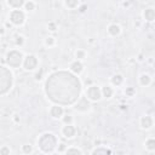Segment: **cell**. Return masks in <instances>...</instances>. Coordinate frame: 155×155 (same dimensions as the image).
<instances>
[{
	"label": "cell",
	"mask_w": 155,
	"mask_h": 155,
	"mask_svg": "<svg viewBox=\"0 0 155 155\" xmlns=\"http://www.w3.org/2000/svg\"><path fill=\"white\" fill-rule=\"evenodd\" d=\"M38 143H39V147L42 149V151L51 153V151H53L55 147L57 144V139L55 137V135H52V133H45L41 136V138L39 139Z\"/></svg>",
	"instance_id": "cell-1"
},
{
	"label": "cell",
	"mask_w": 155,
	"mask_h": 155,
	"mask_svg": "<svg viewBox=\"0 0 155 155\" xmlns=\"http://www.w3.org/2000/svg\"><path fill=\"white\" fill-rule=\"evenodd\" d=\"M22 60H23V56H22V53L19 51H10L6 56V61L9 63L10 67H14V68H17L21 65L22 63Z\"/></svg>",
	"instance_id": "cell-2"
},
{
	"label": "cell",
	"mask_w": 155,
	"mask_h": 155,
	"mask_svg": "<svg viewBox=\"0 0 155 155\" xmlns=\"http://www.w3.org/2000/svg\"><path fill=\"white\" fill-rule=\"evenodd\" d=\"M24 19H26L24 12H23V11H21V10H14L12 12H11V15H10V21L12 22L14 24H16V26L23 24Z\"/></svg>",
	"instance_id": "cell-3"
},
{
	"label": "cell",
	"mask_w": 155,
	"mask_h": 155,
	"mask_svg": "<svg viewBox=\"0 0 155 155\" xmlns=\"http://www.w3.org/2000/svg\"><path fill=\"white\" fill-rule=\"evenodd\" d=\"M86 95H87V97L90 98V99H92V101H99L101 97H102V92H101V90H99L97 86L88 87Z\"/></svg>",
	"instance_id": "cell-4"
},
{
	"label": "cell",
	"mask_w": 155,
	"mask_h": 155,
	"mask_svg": "<svg viewBox=\"0 0 155 155\" xmlns=\"http://www.w3.org/2000/svg\"><path fill=\"white\" fill-rule=\"evenodd\" d=\"M37 65H38V60H37L35 56H28V57H26V60H24V68L27 70L35 69Z\"/></svg>",
	"instance_id": "cell-5"
},
{
	"label": "cell",
	"mask_w": 155,
	"mask_h": 155,
	"mask_svg": "<svg viewBox=\"0 0 155 155\" xmlns=\"http://www.w3.org/2000/svg\"><path fill=\"white\" fill-rule=\"evenodd\" d=\"M90 108V103L86 98H81L80 101H78L76 105H75V109L79 110V112H86V110Z\"/></svg>",
	"instance_id": "cell-6"
},
{
	"label": "cell",
	"mask_w": 155,
	"mask_h": 155,
	"mask_svg": "<svg viewBox=\"0 0 155 155\" xmlns=\"http://www.w3.org/2000/svg\"><path fill=\"white\" fill-rule=\"evenodd\" d=\"M62 132H63V135L67 137V138H72V137H74V135H75V127L72 126L70 124H69V125H65V126L63 127Z\"/></svg>",
	"instance_id": "cell-7"
},
{
	"label": "cell",
	"mask_w": 155,
	"mask_h": 155,
	"mask_svg": "<svg viewBox=\"0 0 155 155\" xmlns=\"http://www.w3.org/2000/svg\"><path fill=\"white\" fill-rule=\"evenodd\" d=\"M141 126H142L143 128H146V130L150 128V127L153 126V119H151L150 116H148V115L143 116V118L141 119Z\"/></svg>",
	"instance_id": "cell-8"
},
{
	"label": "cell",
	"mask_w": 155,
	"mask_h": 155,
	"mask_svg": "<svg viewBox=\"0 0 155 155\" xmlns=\"http://www.w3.org/2000/svg\"><path fill=\"white\" fill-rule=\"evenodd\" d=\"M50 113H51V115H52L53 118L58 119V118H61V116L63 115V108H62V107H58V105H53V107L51 108V110H50Z\"/></svg>",
	"instance_id": "cell-9"
},
{
	"label": "cell",
	"mask_w": 155,
	"mask_h": 155,
	"mask_svg": "<svg viewBox=\"0 0 155 155\" xmlns=\"http://www.w3.org/2000/svg\"><path fill=\"white\" fill-rule=\"evenodd\" d=\"M70 68H72V70H73L75 74H80V73L83 72V69H84V65H83V63H81L80 61H75V62L72 63Z\"/></svg>",
	"instance_id": "cell-10"
},
{
	"label": "cell",
	"mask_w": 155,
	"mask_h": 155,
	"mask_svg": "<svg viewBox=\"0 0 155 155\" xmlns=\"http://www.w3.org/2000/svg\"><path fill=\"white\" fill-rule=\"evenodd\" d=\"M108 32H109L110 35L116 37V35L120 34V27H119L118 24H110L109 28H108Z\"/></svg>",
	"instance_id": "cell-11"
},
{
	"label": "cell",
	"mask_w": 155,
	"mask_h": 155,
	"mask_svg": "<svg viewBox=\"0 0 155 155\" xmlns=\"http://www.w3.org/2000/svg\"><path fill=\"white\" fill-rule=\"evenodd\" d=\"M7 3L11 7L19 9L22 5H24V0H7Z\"/></svg>",
	"instance_id": "cell-12"
},
{
	"label": "cell",
	"mask_w": 155,
	"mask_h": 155,
	"mask_svg": "<svg viewBox=\"0 0 155 155\" xmlns=\"http://www.w3.org/2000/svg\"><path fill=\"white\" fill-rule=\"evenodd\" d=\"M144 17H146V19L147 21H149V22H151L153 19H154V17H155V12H154V9H147L146 11H144Z\"/></svg>",
	"instance_id": "cell-13"
},
{
	"label": "cell",
	"mask_w": 155,
	"mask_h": 155,
	"mask_svg": "<svg viewBox=\"0 0 155 155\" xmlns=\"http://www.w3.org/2000/svg\"><path fill=\"white\" fill-rule=\"evenodd\" d=\"M101 92H102V95H103L104 97L110 98V97L113 96V88L110 87V86H104L102 90H101Z\"/></svg>",
	"instance_id": "cell-14"
},
{
	"label": "cell",
	"mask_w": 155,
	"mask_h": 155,
	"mask_svg": "<svg viewBox=\"0 0 155 155\" xmlns=\"http://www.w3.org/2000/svg\"><path fill=\"white\" fill-rule=\"evenodd\" d=\"M139 81H141V84H142L143 86H147V85L150 84V76H149L148 74H143V75L141 76Z\"/></svg>",
	"instance_id": "cell-15"
},
{
	"label": "cell",
	"mask_w": 155,
	"mask_h": 155,
	"mask_svg": "<svg viewBox=\"0 0 155 155\" xmlns=\"http://www.w3.org/2000/svg\"><path fill=\"white\" fill-rule=\"evenodd\" d=\"M121 83H123V76H121V75H114V76L112 78V84H113V85L119 86Z\"/></svg>",
	"instance_id": "cell-16"
},
{
	"label": "cell",
	"mask_w": 155,
	"mask_h": 155,
	"mask_svg": "<svg viewBox=\"0 0 155 155\" xmlns=\"http://www.w3.org/2000/svg\"><path fill=\"white\" fill-rule=\"evenodd\" d=\"M79 4V0H65V5L69 9H75Z\"/></svg>",
	"instance_id": "cell-17"
},
{
	"label": "cell",
	"mask_w": 155,
	"mask_h": 155,
	"mask_svg": "<svg viewBox=\"0 0 155 155\" xmlns=\"http://www.w3.org/2000/svg\"><path fill=\"white\" fill-rule=\"evenodd\" d=\"M146 146H147V148H148L149 150H154V149H155V139H154V138L148 139L147 143H146Z\"/></svg>",
	"instance_id": "cell-18"
},
{
	"label": "cell",
	"mask_w": 155,
	"mask_h": 155,
	"mask_svg": "<svg viewBox=\"0 0 155 155\" xmlns=\"http://www.w3.org/2000/svg\"><path fill=\"white\" fill-rule=\"evenodd\" d=\"M67 154H83V151L80 149L78 148H70V149H67V151H65Z\"/></svg>",
	"instance_id": "cell-19"
},
{
	"label": "cell",
	"mask_w": 155,
	"mask_h": 155,
	"mask_svg": "<svg viewBox=\"0 0 155 155\" xmlns=\"http://www.w3.org/2000/svg\"><path fill=\"white\" fill-rule=\"evenodd\" d=\"M24 6H26V10H27V11H32V10H34V7H35V5H34V3H33V1L26 3Z\"/></svg>",
	"instance_id": "cell-20"
},
{
	"label": "cell",
	"mask_w": 155,
	"mask_h": 155,
	"mask_svg": "<svg viewBox=\"0 0 155 155\" xmlns=\"http://www.w3.org/2000/svg\"><path fill=\"white\" fill-rule=\"evenodd\" d=\"M76 57H78V60H83V58H85V52H84L83 50L76 51Z\"/></svg>",
	"instance_id": "cell-21"
},
{
	"label": "cell",
	"mask_w": 155,
	"mask_h": 155,
	"mask_svg": "<svg viewBox=\"0 0 155 155\" xmlns=\"http://www.w3.org/2000/svg\"><path fill=\"white\" fill-rule=\"evenodd\" d=\"M93 154H99V153H104V154H110V153H112V151H110V150H108V149H96V150H93L92 151Z\"/></svg>",
	"instance_id": "cell-22"
},
{
	"label": "cell",
	"mask_w": 155,
	"mask_h": 155,
	"mask_svg": "<svg viewBox=\"0 0 155 155\" xmlns=\"http://www.w3.org/2000/svg\"><path fill=\"white\" fill-rule=\"evenodd\" d=\"M45 44H46V45H47V46H52V45H53V44H55V39L50 37V38H47V39L45 40Z\"/></svg>",
	"instance_id": "cell-23"
},
{
	"label": "cell",
	"mask_w": 155,
	"mask_h": 155,
	"mask_svg": "<svg viewBox=\"0 0 155 155\" xmlns=\"http://www.w3.org/2000/svg\"><path fill=\"white\" fill-rule=\"evenodd\" d=\"M23 151L24 153H30L32 151V147L30 146H23Z\"/></svg>",
	"instance_id": "cell-24"
},
{
	"label": "cell",
	"mask_w": 155,
	"mask_h": 155,
	"mask_svg": "<svg viewBox=\"0 0 155 155\" xmlns=\"http://www.w3.org/2000/svg\"><path fill=\"white\" fill-rule=\"evenodd\" d=\"M63 120H64L65 124H70V123H72V118H70V116H65Z\"/></svg>",
	"instance_id": "cell-25"
},
{
	"label": "cell",
	"mask_w": 155,
	"mask_h": 155,
	"mask_svg": "<svg viewBox=\"0 0 155 155\" xmlns=\"http://www.w3.org/2000/svg\"><path fill=\"white\" fill-rule=\"evenodd\" d=\"M0 153H3V154H9V153H10V150H9V149H6V148H4V149L0 150Z\"/></svg>",
	"instance_id": "cell-26"
},
{
	"label": "cell",
	"mask_w": 155,
	"mask_h": 155,
	"mask_svg": "<svg viewBox=\"0 0 155 155\" xmlns=\"http://www.w3.org/2000/svg\"><path fill=\"white\" fill-rule=\"evenodd\" d=\"M50 28H51L50 30H55V24H52V23H51V24H50Z\"/></svg>",
	"instance_id": "cell-27"
}]
</instances>
